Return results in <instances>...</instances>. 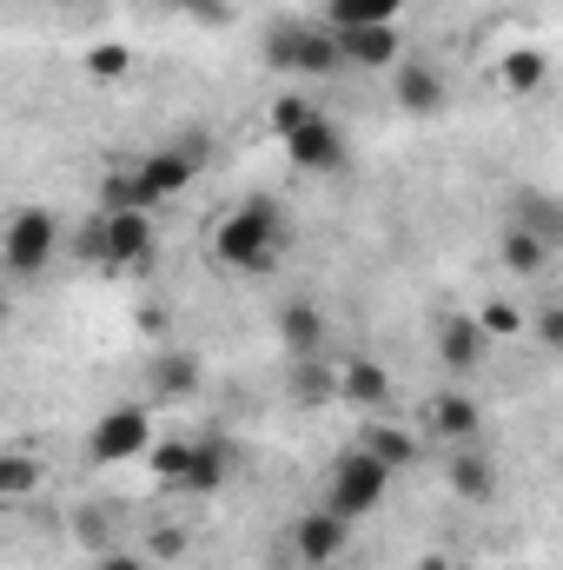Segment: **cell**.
Here are the masks:
<instances>
[{"mask_svg": "<svg viewBox=\"0 0 563 570\" xmlns=\"http://www.w3.org/2000/svg\"><path fill=\"white\" fill-rule=\"evenodd\" d=\"M279 246H285V213L273 199H246V206H233L213 226V259L226 273H246V279L273 273L279 266Z\"/></svg>", "mask_w": 563, "mask_h": 570, "instance_id": "obj_1", "label": "cell"}, {"mask_svg": "<svg viewBox=\"0 0 563 570\" xmlns=\"http://www.w3.org/2000/svg\"><path fill=\"white\" fill-rule=\"evenodd\" d=\"M392 478H398V471L358 444V451H345V458L332 464V478H325V498H318V504H332L338 518H352V524H358V518H372V511L385 504Z\"/></svg>", "mask_w": 563, "mask_h": 570, "instance_id": "obj_2", "label": "cell"}, {"mask_svg": "<svg viewBox=\"0 0 563 570\" xmlns=\"http://www.w3.org/2000/svg\"><path fill=\"white\" fill-rule=\"evenodd\" d=\"M53 246H60V226L47 206H20L0 233V259H7V279H40L53 266Z\"/></svg>", "mask_w": 563, "mask_h": 570, "instance_id": "obj_3", "label": "cell"}, {"mask_svg": "<svg viewBox=\"0 0 563 570\" xmlns=\"http://www.w3.org/2000/svg\"><path fill=\"white\" fill-rule=\"evenodd\" d=\"M159 438H152V412L146 405H113L100 412L93 431H87V458L93 464H127V458H146Z\"/></svg>", "mask_w": 563, "mask_h": 570, "instance_id": "obj_4", "label": "cell"}, {"mask_svg": "<svg viewBox=\"0 0 563 570\" xmlns=\"http://www.w3.org/2000/svg\"><path fill=\"white\" fill-rule=\"evenodd\" d=\"M206 173V159H192L186 146H159V153H146L140 166H134V186H140V206H166V199H179L192 179Z\"/></svg>", "mask_w": 563, "mask_h": 570, "instance_id": "obj_5", "label": "cell"}, {"mask_svg": "<svg viewBox=\"0 0 563 570\" xmlns=\"http://www.w3.org/2000/svg\"><path fill=\"white\" fill-rule=\"evenodd\" d=\"M100 226H107V273H146L152 266V246H159V233H152V213L134 206V213H100Z\"/></svg>", "mask_w": 563, "mask_h": 570, "instance_id": "obj_6", "label": "cell"}, {"mask_svg": "<svg viewBox=\"0 0 563 570\" xmlns=\"http://www.w3.org/2000/svg\"><path fill=\"white\" fill-rule=\"evenodd\" d=\"M345 538H352V518H338L332 504H318V511H305V518L292 524V551L305 558V570L338 564V558H345Z\"/></svg>", "mask_w": 563, "mask_h": 570, "instance_id": "obj_7", "label": "cell"}, {"mask_svg": "<svg viewBox=\"0 0 563 570\" xmlns=\"http://www.w3.org/2000/svg\"><path fill=\"white\" fill-rule=\"evenodd\" d=\"M332 33H338L352 73H398V60H405L398 27H332Z\"/></svg>", "mask_w": 563, "mask_h": 570, "instance_id": "obj_8", "label": "cell"}, {"mask_svg": "<svg viewBox=\"0 0 563 570\" xmlns=\"http://www.w3.org/2000/svg\"><path fill=\"white\" fill-rule=\"evenodd\" d=\"M285 159L298 166V173H318V179H332V173H345V140H338V127L325 120V114H312L292 140H285Z\"/></svg>", "mask_w": 563, "mask_h": 570, "instance_id": "obj_9", "label": "cell"}, {"mask_svg": "<svg viewBox=\"0 0 563 570\" xmlns=\"http://www.w3.org/2000/svg\"><path fill=\"white\" fill-rule=\"evenodd\" d=\"M437 358H444V372H477L484 358H491V332L477 325V312H451V318H437Z\"/></svg>", "mask_w": 563, "mask_h": 570, "instance_id": "obj_10", "label": "cell"}, {"mask_svg": "<svg viewBox=\"0 0 563 570\" xmlns=\"http://www.w3.org/2000/svg\"><path fill=\"white\" fill-rule=\"evenodd\" d=\"M444 478H451V498H464V504H491L497 498V464L484 458V444H451Z\"/></svg>", "mask_w": 563, "mask_h": 570, "instance_id": "obj_11", "label": "cell"}, {"mask_svg": "<svg viewBox=\"0 0 563 570\" xmlns=\"http://www.w3.org/2000/svg\"><path fill=\"white\" fill-rule=\"evenodd\" d=\"M199 385H206V365H199L192 352H179V345L152 352V365H146V392H152V399H192Z\"/></svg>", "mask_w": 563, "mask_h": 570, "instance_id": "obj_12", "label": "cell"}, {"mask_svg": "<svg viewBox=\"0 0 563 570\" xmlns=\"http://www.w3.org/2000/svg\"><path fill=\"white\" fill-rule=\"evenodd\" d=\"M325 305L318 298H285L279 305V338L292 358H318V345H325Z\"/></svg>", "mask_w": 563, "mask_h": 570, "instance_id": "obj_13", "label": "cell"}, {"mask_svg": "<svg viewBox=\"0 0 563 570\" xmlns=\"http://www.w3.org/2000/svg\"><path fill=\"white\" fill-rule=\"evenodd\" d=\"M392 100H398V114H412V120H431V114H444V73L437 67H398L392 73Z\"/></svg>", "mask_w": 563, "mask_h": 570, "instance_id": "obj_14", "label": "cell"}, {"mask_svg": "<svg viewBox=\"0 0 563 570\" xmlns=\"http://www.w3.org/2000/svg\"><path fill=\"white\" fill-rule=\"evenodd\" d=\"M431 431H437L444 444H477L484 405H477L471 392H437V399H431Z\"/></svg>", "mask_w": 563, "mask_h": 570, "instance_id": "obj_15", "label": "cell"}, {"mask_svg": "<svg viewBox=\"0 0 563 570\" xmlns=\"http://www.w3.org/2000/svg\"><path fill=\"white\" fill-rule=\"evenodd\" d=\"M497 253H504V273L511 279H544V266H551V239L531 233V226H504Z\"/></svg>", "mask_w": 563, "mask_h": 570, "instance_id": "obj_16", "label": "cell"}, {"mask_svg": "<svg viewBox=\"0 0 563 570\" xmlns=\"http://www.w3.org/2000/svg\"><path fill=\"white\" fill-rule=\"evenodd\" d=\"M338 399L345 405H385L392 399V372L385 365H372V358H352V365H338Z\"/></svg>", "mask_w": 563, "mask_h": 570, "instance_id": "obj_17", "label": "cell"}, {"mask_svg": "<svg viewBox=\"0 0 563 570\" xmlns=\"http://www.w3.org/2000/svg\"><path fill=\"white\" fill-rule=\"evenodd\" d=\"M233 471V444L226 438H192V471H186V491H219Z\"/></svg>", "mask_w": 563, "mask_h": 570, "instance_id": "obj_18", "label": "cell"}, {"mask_svg": "<svg viewBox=\"0 0 563 570\" xmlns=\"http://www.w3.org/2000/svg\"><path fill=\"white\" fill-rule=\"evenodd\" d=\"M405 0H325V27H398Z\"/></svg>", "mask_w": 563, "mask_h": 570, "instance_id": "obj_19", "label": "cell"}, {"mask_svg": "<svg viewBox=\"0 0 563 570\" xmlns=\"http://www.w3.org/2000/svg\"><path fill=\"white\" fill-rule=\"evenodd\" d=\"M298 73H318V80H332V73H352V67H345V47H338V33H332L325 20H312V33H305V53H298Z\"/></svg>", "mask_w": 563, "mask_h": 570, "instance_id": "obj_20", "label": "cell"}, {"mask_svg": "<svg viewBox=\"0 0 563 570\" xmlns=\"http://www.w3.org/2000/svg\"><path fill=\"white\" fill-rule=\"evenodd\" d=\"M497 80H504V94H537V87L551 80V60H544L537 47H517V53L497 60Z\"/></svg>", "mask_w": 563, "mask_h": 570, "instance_id": "obj_21", "label": "cell"}, {"mask_svg": "<svg viewBox=\"0 0 563 570\" xmlns=\"http://www.w3.org/2000/svg\"><path fill=\"white\" fill-rule=\"evenodd\" d=\"M305 33H312V20H279V27H266V67L273 73H298V53H305Z\"/></svg>", "mask_w": 563, "mask_h": 570, "instance_id": "obj_22", "label": "cell"}, {"mask_svg": "<svg viewBox=\"0 0 563 570\" xmlns=\"http://www.w3.org/2000/svg\"><path fill=\"white\" fill-rule=\"evenodd\" d=\"M358 444H365L372 458H385L392 471H405V464H418V438H412L405 425H372L365 438H358Z\"/></svg>", "mask_w": 563, "mask_h": 570, "instance_id": "obj_23", "label": "cell"}, {"mask_svg": "<svg viewBox=\"0 0 563 570\" xmlns=\"http://www.w3.org/2000/svg\"><path fill=\"white\" fill-rule=\"evenodd\" d=\"M146 464H152V478H159V484H179V491H186V471H192V438H159V444L146 451Z\"/></svg>", "mask_w": 563, "mask_h": 570, "instance_id": "obj_24", "label": "cell"}, {"mask_svg": "<svg viewBox=\"0 0 563 570\" xmlns=\"http://www.w3.org/2000/svg\"><path fill=\"white\" fill-rule=\"evenodd\" d=\"M33 491H40V464L13 444V451L0 458V498H7V504H20V498H33Z\"/></svg>", "mask_w": 563, "mask_h": 570, "instance_id": "obj_25", "label": "cell"}, {"mask_svg": "<svg viewBox=\"0 0 563 570\" xmlns=\"http://www.w3.org/2000/svg\"><path fill=\"white\" fill-rule=\"evenodd\" d=\"M292 399H298V405H332V399H338V372H325V365H312V358H298V379H292Z\"/></svg>", "mask_w": 563, "mask_h": 570, "instance_id": "obj_26", "label": "cell"}, {"mask_svg": "<svg viewBox=\"0 0 563 570\" xmlns=\"http://www.w3.org/2000/svg\"><path fill=\"white\" fill-rule=\"evenodd\" d=\"M477 325H484L491 338H517V332H524V312H517L511 298H484V305H477Z\"/></svg>", "mask_w": 563, "mask_h": 570, "instance_id": "obj_27", "label": "cell"}, {"mask_svg": "<svg viewBox=\"0 0 563 570\" xmlns=\"http://www.w3.org/2000/svg\"><path fill=\"white\" fill-rule=\"evenodd\" d=\"M312 114H318L312 100H298V94H285V100H273V114H266V127H273L279 140H292V134H298V127H305Z\"/></svg>", "mask_w": 563, "mask_h": 570, "instance_id": "obj_28", "label": "cell"}, {"mask_svg": "<svg viewBox=\"0 0 563 570\" xmlns=\"http://www.w3.org/2000/svg\"><path fill=\"white\" fill-rule=\"evenodd\" d=\"M127 67H134L127 47H93V53H87V73H93V80H127Z\"/></svg>", "mask_w": 563, "mask_h": 570, "instance_id": "obj_29", "label": "cell"}, {"mask_svg": "<svg viewBox=\"0 0 563 570\" xmlns=\"http://www.w3.org/2000/svg\"><path fill=\"white\" fill-rule=\"evenodd\" d=\"M531 338H537L544 352H557V358H563V305H544V312L531 318Z\"/></svg>", "mask_w": 563, "mask_h": 570, "instance_id": "obj_30", "label": "cell"}, {"mask_svg": "<svg viewBox=\"0 0 563 570\" xmlns=\"http://www.w3.org/2000/svg\"><path fill=\"white\" fill-rule=\"evenodd\" d=\"M152 558H159V564L186 558V531H172V524H166V531H152Z\"/></svg>", "mask_w": 563, "mask_h": 570, "instance_id": "obj_31", "label": "cell"}, {"mask_svg": "<svg viewBox=\"0 0 563 570\" xmlns=\"http://www.w3.org/2000/svg\"><path fill=\"white\" fill-rule=\"evenodd\" d=\"M179 7H192V13H206V20H213V27H219V20H226V0H179Z\"/></svg>", "mask_w": 563, "mask_h": 570, "instance_id": "obj_32", "label": "cell"}, {"mask_svg": "<svg viewBox=\"0 0 563 570\" xmlns=\"http://www.w3.org/2000/svg\"><path fill=\"white\" fill-rule=\"evenodd\" d=\"M93 570H140V558H127V551H100V564Z\"/></svg>", "mask_w": 563, "mask_h": 570, "instance_id": "obj_33", "label": "cell"}, {"mask_svg": "<svg viewBox=\"0 0 563 570\" xmlns=\"http://www.w3.org/2000/svg\"><path fill=\"white\" fill-rule=\"evenodd\" d=\"M412 570H451V558H444V551H424V558H418Z\"/></svg>", "mask_w": 563, "mask_h": 570, "instance_id": "obj_34", "label": "cell"}, {"mask_svg": "<svg viewBox=\"0 0 563 570\" xmlns=\"http://www.w3.org/2000/svg\"><path fill=\"white\" fill-rule=\"evenodd\" d=\"M318 570H338V564H318Z\"/></svg>", "mask_w": 563, "mask_h": 570, "instance_id": "obj_35", "label": "cell"}]
</instances>
